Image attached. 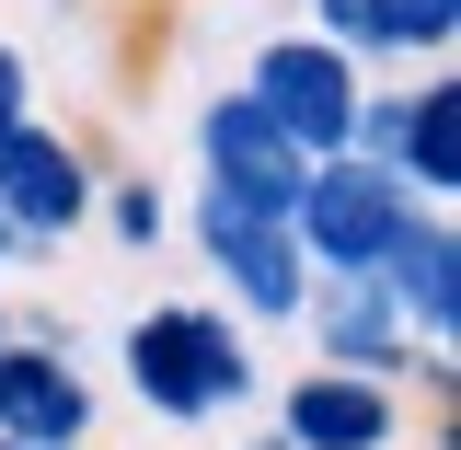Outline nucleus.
Wrapping results in <instances>:
<instances>
[{
  "label": "nucleus",
  "mask_w": 461,
  "mask_h": 450,
  "mask_svg": "<svg viewBox=\"0 0 461 450\" xmlns=\"http://www.w3.org/2000/svg\"><path fill=\"white\" fill-rule=\"evenodd\" d=\"M254 381L266 370H254V346H242V324L220 300H150L127 324V393L150 416H173V427H208L230 404H254Z\"/></svg>",
  "instance_id": "f257e3e1"
},
{
  "label": "nucleus",
  "mask_w": 461,
  "mask_h": 450,
  "mask_svg": "<svg viewBox=\"0 0 461 450\" xmlns=\"http://www.w3.org/2000/svg\"><path fill=\"white\" fill-rule=\"evenodd\" d=\"M242 93L266 105V127H277L300 162H335L346 139H357V105H369V69L346 47H323V35H266V47L242 58Z\"/></svg>",
  "instance_id": "f03ea898"
},
{
  "label": "nucleus",
  "mask_w": 461,
  "mask_h": 450,
  "mask_svg": "<svg viewBox=\"0 0 461 450\" xmlns=\"http://www.w3.org/2000/svg\"><path fill=\"white\" fill-rule=\"evenodd\" d=\"M403 220H415V197H403L393 173L357 162V151H335V162H312V185H300L288 243L312 254V278H369V266L403 243Z\"/></svg>",
  "instance_id": "7ed1b4c3"
},
{
  "label": "nucleus",
  "mask_w": 461,
  "mask_h": 450,
  "mask_svg": "<svg viewBox=\"0 0 461 450\" xmlns=\"http://www.w3.org/2000/svg\"><path fill=\"white\" fill-rule=\"evenodd\" d=\"M93 197H104V162L81 151V127L35 115V127L0 139V231H12L23 254H47V243H69V231H93Z\"/></svg>",
  "instance_id": "20e7f679"
},
{
  "label": "nucleus",
  "mask_w": 461,
  "mask_h": 450,
  "mask_svg": "<svg viewBox=\"0 0 461 450\" xmlns=\"http://www.w3.org/2000/svg\"><path fill=\"white\" fill-rule=\"evenodd\" d=\"M196 185L230 197L242 220H288V208H300V185H312V162H300L277 127H266V105L230 81V93L196 105Z\"/></svg>",
  "instance_id": "39448f33"
},
{
  "label": "nucleus",
  "mask_w": 461,
  "mask_h": 450,
  "mask_svg": "<svg viewBox=\"0 0 461 450\" xmlns=\"http://www.w3.org/2000/svg\"><path fill=\"white\" fill-rule=\"evenodd\" d=\"M185 231H196V254L230 278L242 324H300V300H312V254L288 243V220H242L230 197H208V185H196Z\"/></svg>",
  "instance_id": "423d86ee"
},
{
  "label": "nucleus",
  "mask_w": 461,
  "mask_h": 450,
  "mask_svg": "<svg viewBox=\"0 0 461 450\" xmlns=\"http://www.w3.org/2000/svg\"><path fill=\"white\" fill-rule=\"evenodd\" d=\"M81 427H93V381L47 335H12L0 346V450H81Z\"/></svg>",
  "instance_id": "0eeeda50"
},
{
  "label": "nucleus",
  "mask_w": 461,
  "mask_h": 450,
  "mask_svg": "<svg viewBox=\"0 0 461 450\" xmlns=\"http://www.w3.org/2000/svg\"><path fill=\"white\" fill-rule=\"evenodd\" d=\"M369 289L393 300V324L415 346H450V324H461V231H450V208H415L403 243L369 266Z\"/></svg>",
  "instance_id": "6e6552de"
},
{
  "label": "nucleus",
  "mask_w": 461,
  "mask_h": 450,
  "mask_svg": "<svg viewBox=\"0 0 461 450\" xmlns=\"http://www.w3.org/2000/svg\"><path fill=\"white\" fill-rule=\"evenodd\" d=\"M277 439L288 450H393L403 439V393L357 381V370H300L277 393Z\"/></svg>",
  "instance_id": "1a4fd4ad"
},
{
  "label": "nucleus",
  "mask_w": 461,
  "mask_h": 450,
  "mask_svg": "<svg viewBox=\"0 0 461 450\" xmlns=\"http://www.w3.org/2000/svg\"><path fill=\"white\" fill-rule=\"evenodd\" d=\"M415 208H450L461 197V81L450 69H415L393 93V162H381Z\"/></svg>",
  "instance_id": "9d476101"
},
{
  "label": "nucleus",
  "mask_w": 461,
  "mask_h": 450,
  "mask_svg": "<svg viewBox=\"0 0 461 450\" xmlns=\"http://www.w3.org/2000/svg\"><path fill=\"white\" fill-rule=\"evenodd\" d=\"M300 324H312V370H357V381H393L403 358H415V335L393 324V300L369 278H312V300H300Z\"/></svg>",
  "instance_id": "9b49d317"
},
{
  "label": "nucleus",
  "mask_w": 461,
  "mask_h": 450,
  "mask_svg": "<svg viewBox=\"0 0 461 450\" xmlns=\"http://www.w3.org/2000/svg\"><path fill=\"white\" fill-rule=\"evenodd\" d=\"M450 47H461V0H369V58L450 69Z\"/></svg>",
  "instance_id": "f8f14e48"
},
{
  "label": "nucleus",
  "mask_w": 461,
  "mask_h": 450,
  "mask_svg": "<svg viewBox=\"0 0 461 450\" xmlns=\"http://www.w3.org/2000/svg\"><path fill=\"white\" fill-rule=\"evenodd\" d=\"M93 220H104L115 243H127V254H150V243L173 231V208H162V185H150V173H104V197H93Z\"/></svg>",
  "instance_id": "ddd939ff"
},
{
  "label": "nucleus",
  "mask_w": 461,
  "mask_h": 450,
  "mask_svg": "<svg viewBox=\"0 0 461 450\" xmlns=\"http://www.w3.org/2000/svg\"><path fill=\"white\" fill-rule=\"evenodd\" d=\"M300 35H323V47H346L357 69H369V0H312V23Z\"/></svg>",
  "instance_id": "4468645a"
},
{
  "label": "nucleus",
  "mask_w": 461,
  "mask_h": 450,
  "mask_svg": "<svg viewBox=\"0 0 461 450\" xmlns=\"http://www.w3.org/2000/svg\"><path fill=\"white\" fill-rule=\"evenodd\" d=\"M35 115H47V105H35V58L0 35V139H12V127H35Z\"/></svg>",
  "instance_id": "2eb2a0df"
},
{
  "label": "nucleus",
  "mask_w": 461,
  "mask_h": 450,
  "mask_svg": "<svg viewBox=\"0 0 461 450\" xmlns=\"http://www.w3.org/2000/svg\"><path fill=\"white\" fill-rule=\"evenodd\" d=\"M242 450H288V439H277V427H266V439H242Z\"/></svg>",
  "instance_id": "dca6fc26"
},
{
  "label": "nucleus",
  "mask_w": 461,
  "mask_h": 450,
  "mask_svg": "<svg viewBox=\"0 0 461 450\" xmlns=\"http://www.w3.org/2000/svg\"><path fill=\"white\" fill-rule=\"evenodd\" d=\"M12 254H23V243H12V231H0V266H12Z\"/></svg>",
  "instance_id": "f3484780"
},
{
  "label": "nucleus",
  "mask_w": 461,
  "mask_h": 450,
  "mask_svg": "<svg viewBox=\"0 0 461 450\" xmlns=\"http://www.w3.org/2000/svg\"><path fill=\"white\" fill-rule=\"evenodd\" d=\"M0 346H12V312H0Z\"/></svg>",
  "instance_id": "a211bd4d"
}]
</instances>
